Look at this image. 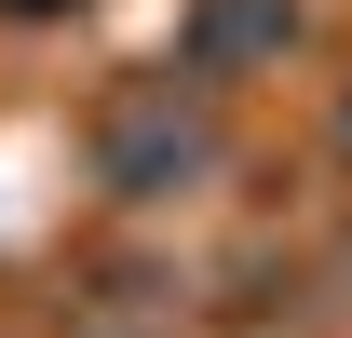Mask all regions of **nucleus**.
<instances>
[{
  "label": "nucleus",
  "mask_w": 352,
  "mask_h": 338,
  "mask_svg": "<svg viewBox=\"0 0 352 338\" xmlns=\"http://www.w3.org/2000/svg\"><path fill=\"white\" fill-rule=\"evenodd\" d=\"M190 163H204V122H190L176 95H135L122 122H109V176H122V190H163V176H190Z\"/></svg>",
  "instance_id": "1"
},
{
  "label": "nucleus",
  "mask_w": 352,
  "mask_h": 338,
  "mask_svg": "<svg viewBox=\"0 0 352 338\" xmlns=\"http://www.w3.org/2000/svg\"><path fill=\"white\" fill-rule=\"evenodd\" d=\"M285 41H298L285 0H204L190 14V68H244V54H285Z\"/></svg>",
  "instance_id": "2"
},
{
  "label": "nucleus",
  "mask_w": 352,
  "mask_h": 338,
  "mask_svg": "<svg viewBox=\"0 0 352 338\" xmlns=\"http://www.w3.org/2000/svg\"><path fill=\"white\" fill-rule=\"evenodd\" d=\"M339 135H352V109H339Z\"/></svg>",
  "instance_id": "3"
}]
</instances>
